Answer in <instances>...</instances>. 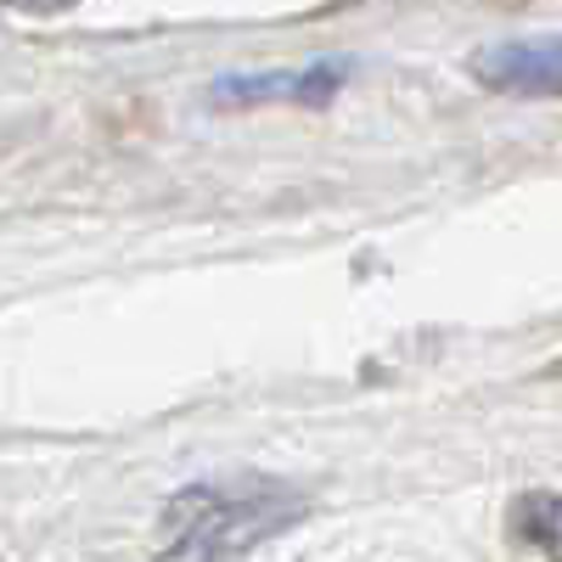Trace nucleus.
Here are the masks:
<instances>
[{"label":"nucleus","instance_id":"nucleus-3","mask_svg":"<svg viewBox=\"0 0 562 562\" xmlns=\"http://www.w3.org/2000/svg\"><path fill=\"white\" fill-rule=\"evenodd\" d=\"M344 85L338 63H315V68H281V74H231L220 79L209 97L220 108H254V102H326Z\"/></svg>","mask_w":562,"mask_h":562},{"label":"nucleus","instance_id":"nucleus-4","mask_svg":"<svg viewBox=\"0 0 562 562\" xmlns=\"http://www.w3.org/2000/svg\"><path fill=\"white\" fill-rule=\"evenodd\" d=\"M512 540L546 557H562V495L535 490L524 501H512Z\"/></svg>","mask_w":562,"mask_h":562},{"label":"nucleus","instance_id":"nucleus-5","mask_svg":"<svg viewBox=\"0 0 562 562\" xmlns=\"http://www.w3.org/2000/svg\"><path fill=\"white\" fill-rule=\"evenodd\" d=\"M7 7H18V12H63V7H74V0H7Z\"/></svg>","mask_w":562,"mask_h":562},{"label":"nucleus","instance_id":"nucleus-2","mask_svg":"<svg viewBox=\"0 0 562 562\" xmlns=\"http://www.w3.org/2000/svg\"><path fill=\"white\" fill-rule=\"evenodd\" d=\"M473 74L506 97H562V40L490 45L473 57Z\"/></svg>","mask_w":562,"mask_h":562},{"label":"nucleus","instance_id":"nucleus-1","mask_svg":"<svg viewBox=\"0 0 562 562\" xmlns=\"http://www.w3.org/2000/svg\"><path fill=\"white\" fill-rule=\"evenodd\" d=\"M310 501L293 484L243 479V484H192L164 506V551L175 557H237L288 524H299Z\"/></svg>","mask_w":562,"mask_h":562}]
</instances>
